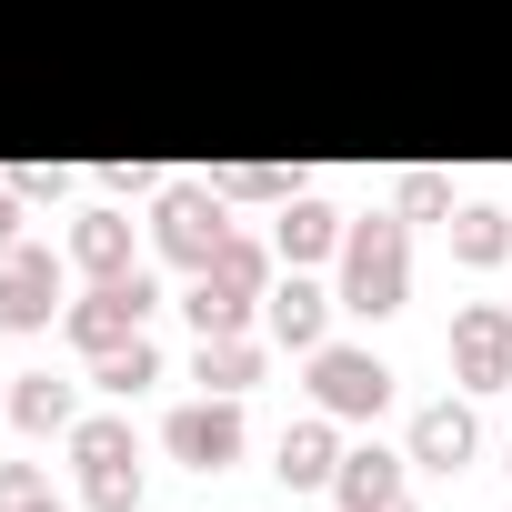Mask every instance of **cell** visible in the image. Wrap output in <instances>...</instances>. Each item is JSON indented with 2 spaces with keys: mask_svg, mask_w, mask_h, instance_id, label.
I'll use <instances>...</instances> for the list:
<instances>
[{
  "mask_svg": "<svg viewBox=\"0 0 512 512\" xmlns=\"http://www.w3.org/2000/svg\"><path fill=\"white\" fill-rule=\"evenodd\" d=\"M382 502H392V462L362 452V472H352V512H382Z\"/></svg>",
  "mask_w": 512,
  "mask_h": 512,
  "instance_id": "cell-13",
  "label": "cell"
},
{
  "mask_svg": "<svg viewBox=\"0 0 512 512\" xmlns=\"http://www.w3.org/2000/svg\"><path fill=\"white\" fill-rule=\"evenodd\" d=\"M462 452H472V412H452V402L422 412V462H462Z\"/></svg>",
  "mask_w": 512,
  "mask_h": 512,
  "instance_id": "cell-9",
  "label": "cell"
},
{
  "mask_svg": "<svg viewBox=\"0 0 512 512\" xmlns=\"http://www.w3.org/2000/svg\"><path fill=\"white\" fill-rule=\"evenodd\" d=\"M282 472H292V482H322V472H332V442H322V432H292V442H282Z\"/></svg>",
  "mask_w": 512,
  "mask_h": 512,
  "instance_id": "cell-12",
  "label": "cell"
},
{
  "mask_svg": "<svg viewBox=\"0 0 512 512\" xmlns=\"http://www.w3.org/2000/svg\"><path fill=\"white\" fill-rule=\"evenodd\" d=\"M101 382H121V392H131V382H151V342H131V352H111V362H101Z\"/></svg>",
  "mask_w": 512,
  "mask_h": 512,
  "instance_id": "cell-15",
  "label": "cell"
},
{
  "mask_svg": "<svg viewBox=\"0 0 512 512\" xmlns=\"http://www.w3.org/2000/svg\"><path fill=\"white\" fill-rule=\"evenodd\" d=\"M21 422H31V432L71 422V392H61V382H21Z\"/></svg>",
  "mask_w": 512,
  "mask_h": 512,
  "instance_id": "cell-11",
  "label": "cell"
},
{
  "mask_svg": "<svg viewBox=\"0 0 512 512\" xmlns=\"http://www.w3.org/2000/svg\"><path fill=\"white\" fill-rule=\"evenodd\" d=\"M322 402L372 412V402H382V362H362V352H322Z\"/></svg>",
  "mask_w": 512,
  "mask_h": 512,
  "instance_id": "cell-4",
  "label": "cell"
},
{
  "mask_svg": "<svg viewBox=\"0 0 512 512\" xmlns=\"http://www.w3.org/2000/svg\"><path fill=\"white\" fill-rule=\"evenodd\" d=\"M231 442H241V422H231V412H181V422H171V452H181V462H201V472H211V462H231Z\"/></svg>",
  "mask_w": 512,
  "mask_h": 512,
  "instance_id": "cell-5",
  "label": "cell"
},
{
  "mask_svg": "<svg viewBox=\"0 0 512 512\" xmlns=\"http://www.w3.org/2000/svg\"><path fill=\"white\" fill-rule=\"evenodd\" d=\"M0 512H61V502H51L31 472H0Z\"/></svg>",
  "mask_w": 512,
  "mask_h": 512,
  "instance_id": "cell-14",
  "label": "cell"
},
{
  "mask_svg": "<svg viewBox=\"0 0 512 512\" xmlns=\"http://www.w3.org/2000/svg\"><path fill=\"white\" fill-rule=\"evenodd\" d=\"M402 302V231H362L352 241V312H392Z\"/></svg>",
  "mask_w": 512,
  "mask_h": 512,
  "instance_id": "cell-1",
  "label": "cell"
},
{
  "mask_svg": "<svg viewBox=\"0 0 512 512\" xmlns=\"http://www.w3.org/2000/svg\"><path fill=\"white\" fill-rule=\"evenodd\" d=\"M161 231H171V251H181V262H201V251L221 241V221H211V201H191V191H181V201L161 211Z\"/></svg>",
  "mask_w": 512,
  "mask_h": 512,
  "instance_id": "cell-8",
  "label": "cell"
},
{
  "mask_svg": "<svg viewBox=\"0 0 512 512\" xmlns=\"http://www.w3.org/2000/svg\"><path fill=\"white\" fill-rule=\"evenodd\" d=\"M41 312H51V262L21 251V262L0 272V322H41Z\"/></svg>",
  "mask_w": 512,
  "mask_h": 512,
  "instance_id": "cell-6",
  "label": "cell"
},
{
  "mask_svg": "<svg viewBox=\"0 0 512 512\" xmlns=\"http://www.w3.org/2000/svg\"><path fill=\"white\" fill-rule=\"evenodd\" d=\"M81 462H91V492L101 502H131V432L121 422H91L81 432Z\"/></svg>",
  "mask_w": 512,
  "mask_h": 512,
  "instance_id": "cell-3",
  "label": "cell"
},
{
  "mask_svg": "<svg viewBox=\"0 0 512 512\" xmlns=\"http://www.w3.org/2000/svg\"><path fill=\"white\" fill-rule=\"evenodd\" d=\"M322 231H332V211H292V231H282V241H292V251H322Z\"/></svg>",
  "mask_w": 512,
  "mask_h": 512,
  "instance_id": "cell-18",
  "label": "cell"
},
{
  "mask_svg": "<svg viewBox=\"0 0 512 512\" xmlns=\"http://www.w3.org/2000/svg\"><path fill=\"white\" fill-rule=\"evenodd\" d=\"M502 362H512V332H502V312H472V322H462V372H472V382H492Z\"/></svg>",
  "mask_w": 512,
  "mask_h": 512,
  "instance_id": "cell-7",
  "label": "cell"
},
{
  "mask_svg": "<svg viewBox=\"0 0 512 512\" xmlns=\"http://www.w3.org/2000/svg\"><path fill=\"white\" fill-rule=\"evenodd\" d=\"M81 251H91V262L111 272V262H121V221H91V231H81Z\"/></svg>",
  "mask_w": 512,
  "mask_h": 512,
  "instance_id": "cell-17",
  "label": "cell"
},
{
  "mask_svg": "<svg viewBox=\"0 0 512 512\" xmlns=\"http://www.w3.org/2000/svg\"><path fill=\"white\" fill-rule=\"evenodd\" d=\"M462 251H472V262H482V251H502V221H492V211H462Z\"/></svg>",
  "mask_w": 512,
  "mask_h": 512,
  "instance_id": "cell-16",
  "label": "cell"
},
{
  "mask_svg": "<svg viewBox=\"0 0 512 512\" xmlns=\"http://www.w3.org/2000/svg\"><path fill=\"white\" fill-rule=\"evenodd\" d=\"M141 302H151V282H141V272H131V282H101V292H91V302L71 312V332H81L91 352H111V342H121V332L141 322Z\"/></svg>",
  "mask_w": 512,
  "mask_h": 512,
  "instance_id": "cell-2",
  "label": "cell"
},
{
  "mask_svg": "<svg viewBox=\"0 0 512 512\" xmlns=\"http://www.w3.org/2000/svg\"><path fill=\"white\" fill-rule=\"evenodd\" d=\"M0 241H11V201H0Z\"/></svg>",
  "mask_w": 512,
  "mask_h": 512,
  "instance_id": "cell-19",
  "label": "cell"
},
{
  "mask_svg": "<svg viewBox=\"0 0 512 512\" xmlns=\"http://www.w3.org/2000/svg\"><path fill=\"white\" fill-rule=\"evenodd\" d=\"M272 322H282L292 342H312V332H322V292H302V282H292V292L272 302Z\"/></svg>",
  "mask_w": 512,
  "mask_h": 512,
  "instance_id": "cell-10",
  "label": "cell"
}]
</instances>
